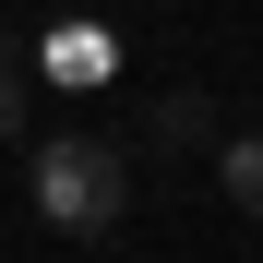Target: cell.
<instances>
[{
  "mask_svg": "<svg viewBox=\"0 0 263 263\" xmlns=\"http://www.w3.org/2000/svg\"><path fill=\"white\" fill-rule=\"evenodd\" d=\"M215 180H228L239 215H263V132H228V144H215Z\"/></svg>",
  "mask_w": 263,
  "mask_h": 263,
  "instance_id": "obj_2",
  "label": "cell"
},
{
  "mask_svg": "<svg viewBox=\"0 0 263 263\" xmlns=\"http://www.w3.org/2000/svg\"><path fill=\"white\" fill-rule=\"evenodd\" d=\"M48 72H60V84H108V36H96V24H60V36H48Z\"/></svg>",
  "mask_w": 263,
  "mask_h": 263,
  "instance_id": "obj_3",
  "label": "cell"
},
{
  "mask_svg": "<svg viewBox=\"0 0 263 263\" xmlns=\"http://www.w3.org/2000/svg\"><path fill=\"white\" fill-rule=\"evenodd\" d=\"M24 120H36V96H24V36H0V144H24Z\"/></svg>",
  "mask_w": 263,
  "mask_h": 263,
  "instance_id": "obj_4",
  "label": "cell"
},
{
  "mask_svg": "<svg viewBox=\"0 0 263 263\" xmlns=\"http://www.w3.org/2000/svg\"><path fill=\"white\" fill-rule=\"evenodd\" d=\"M36 215H48L60 239H108L132 215V156L96 144V132H60V144H36Z\"/></svg>",
  "mask_w": 263,
  "mask_h": 263,
  "instance_id": "obj_1",
  "label": "cell"
}]
</instances>
